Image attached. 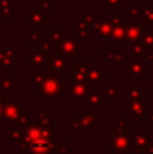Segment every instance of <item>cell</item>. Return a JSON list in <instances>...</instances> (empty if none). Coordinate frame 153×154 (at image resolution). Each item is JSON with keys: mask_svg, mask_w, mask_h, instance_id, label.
<instances>
[{"mask_svg": "<svg viewBox=\"0 0 153 154\" xmlns=\"http://www.w3.org/2000/svg\"><path fill=\"white\" fill-rule=\"evenodd\" d=\"M68 81L57 75L46 73L43 81L37 87V99H60L67 93Z\"/></svg>", "mask_w": 153, "mask_h": 154, "instance_id": "1", "label": "cell"}, {"mask_svg": "<svg viewBox=\"0 0 153 154\" xmlns=\"http://www.w3.org/2000/svg\"><path fill=\"white\" fill-rule=\"evenodd\" d=\"M62 37L61 41L56 45V53L64 56L72 64L79 62V48H80V41L77 38L76 31H61Z\"/></svg>", "mask_w": 153, "mask_h": 154, "instance_id": "2", "label": "cell"}, {"mask_svg": "<svg viewBox=\"0 0 153 154\" xmlns=\"http://www.w3.org/2000/svg\"><path fill=\"white\" fill-rule=\"evenodd\" d=\"M122 70L129 76L132 80H146L148 79V68H146V60L142 57L136 56H125L122 62Z\"/></svg>", "mask_w": 153, "mask_h": 154, "instance_id": "3", "label": "cell"}, {"mask_svg": "<svg viewBox=\"0 0 153 154\" xmlns=\"http://www.w3.org/2000/svg\"><path fill=\"white\" fill-rule=\"evenodd\" d=\"M68 81V88H67V97L73 100L75 104H86L87 99H88L89 93L98 91L96 88L91 87L87 82H75V81Z\"/></svg>", "mask_w": 153, "mask_h": 154, "instance_id": "4", "label": "cell"}, {"mask_svg": "<svg viewBox=\"0 0 153 154\" xmlns=\"http://www.w3.org/2000/svg\"><path fill=\"white\" fill-rule=\"evenodd\" d=\"M106 147H110L111 153H118V154H125L130 153V146H132V135H130V130L122 131V133L111 134L110 141L105 142Z\"/></svg>", "mask_w": 153, "mask_h": 154, "instance_id": "5", "label": "cell"}, {"mask_svg": "<svg viewBox=\"0 0 153 154\" xmlns=\"http://www.w3.org/2000/svg\"><path fill=\"white\" fill-rule=\"evenodd\" d=\"M132 146L130 153H146L149 145L153 142V135L148 134L146 128H132Z\"/></svg>", "mask_w": 153, "mask_h": 154, "instance_id": "6", "label": "cell"}, {"mask_svg": "<svg viewBox=\"0 0 153 154\" xmlns=\"http://www.w3.org/2000/svg\"><path fill=\"white\" fill-rule=\"evenodd\" d=\"M87 84L94 88L105 85V62L102 61H86Z\"/></svg>", "mask_w": 153, "mask_h": 154, "instance_id": "7", "label": "cell"}, {"mask_svg": "<svg viewBox=\"0 0 153 154\" xmlns=\"http://www.w3.org/2000/svg\"><path fill=\"white\" fill-rule=\"evenodd\" d=\"M146 100H123V118L129 120L134 119L136 123H140L146 114Z\"/></svg>", "mask_w": 153, "mask_h": 154, "instance_id": "8", "label": "cell"}, {"mask_svg": "<svg viewBox=\"0 0 153 154\" xmlns=\"http://www.w3.org/2000/svg\"><path fill=\"white\" fill-rule=\"evenodd\" d=\"M92 37L100 43L113 42V24L108 18L98 19L96 23L92 26Z\"/></svg>", "mask_w": 153, "mask_h": 154, "instance_id": "9", "label": "cell"}, {"mask_svg": "<svg viewBox=\"0 0 153 154\" xmlns=\"http://www.w3.org/2000/svg\"><path fill=\"white\" fill-rule=\"evenodd\" d=\"M73 65L75 64L69 62L64 56L56 53V51H53V53L49 54L48 68H49V73H52V75H57V76L68 75L69 69L73 66Z\"/></svg>", "mask_w": 153, "mask_h": 154, "instance_id": "10", "label": "cell"}, {"mask_svg": "<svg viewBox=\"0 0 153 154\" xmlns=\"http://www.w3.org/2000/svg\"><path fill=\"white\" fill-rule=\"evenodd\" d=\"M23 111V106L18 100H5L3 101V109H2V120L5 123H14L19 118V115Z\"/></svg>", "mask_w": 153, "mask_h": 154, "instance_id": "11", "label": "cell"}, {"mask_svg": "<svg viewBox=\"0 0 153 154\" xmlns=\"http://www.w3.org/2000/svg\"><path fill=\"white\" fill-rule=\"evenodd\" d=\"M125 34H126V42L134 43L141 39L144 31V23L140 20H132V19H123Z\"/></svg>", "mask_w": 153, "mask_h": 154, "instance_id": "12", "label": "cell"}, {"mask_svg": "<svg viewBox=\"0 0 153 154\" xmlns=\"http://www.w3.org/2000/svg\"><path fill=\"white\" fill-rule=\"evenodd\" d=\"M24 24L29 26H42L49 23V14L39 10L37 5H31L27 12H24Z\"/></svg>", "mask_w": 153, "mask_h": 154, "instance_id": "13", "label": "cell"}, {"mask_svg": "<svg viewBox=\"0 0 153 154\" xmlns=\"http://www.w3.org/2000/svg\"><path fill=\"white\" fill-rule=\"evenodd\" d=\"M24 60L29 61L30 65L35 69H43L49 64V54L37 50V49H33V50H30L29 54L24 56Z\"/></svg>", "mask_w": 153, "mask_h": 154, "instance_id": "14", "label": "cell"}, {"mask_svg": "<svg viewBox=\"0 0 153 154\" xmlns=\"http://www.w3.org/2000/svg\"><path fill=\"white\" fill-rule=\"evenodd\" d=\"M30 154H52L54 153V141H35L27 145Z\"/></svg>", "mask_w": 153, "mask_h": 154, "instance_id": "15", "label": "cell"}, {"mask_svg": "<svg viewBox=\"0 0 153 154\" xmlns=\"http://www.w3.org/2000/svg\"><path fill=\"white\" fill-rule=\"evenodd\" d=\"M76 27V34H77V38L80 42H86V43H91L94 41V37H92V27L86 24L84 22H81L79 18H75L73 20Z\"/></svg>", "mask_w": 153, "mask_h": 154, "instance_id": "16", "label": "cell"}, {"mask_svg": "<svg viewBox=\"0 0 153 154\" xmlns=\"http://www.w3.org/2000/svg\"><path fill=\"white\" fill-rule=\"evenodd\" d=\"M67 80L75 82H87V69H86V61L75 64L69 69L67 75Z\"/></svg>", "mask_w": 153, "mask_h": 154, "instance_id": "17", "label": "cell"}, {"mask_svg": "<svg viewBox=\"0 0 153 154\" xmlns=\"http://www.w3.org/2000/svg\"><path fill=\"white\" fill-rule=\"evenodd\" d=\"M86 107L87 111H92V112H99L105 109V104H103V95L99 91H94L89 93L88 99L86 101Z\"/></svg>", "mask_w": 153, "mask_h": 154, "instance_id": "18", "label": "cell"}, {"mask_svg": "<svg viewBox=\"0 0 153 154\" xmlns=\"http://www.w3.org/2000/svg\"><path fill=\"white\" fill-rule=\"evenodd\" d=\"M68 133L70 135H77V134L79 135H89V134H92V131L88 130L79 118L69 116L68 118Z\"/></svg>", "mask_w": 153, "mask_h": 154, "instance_id": "19", "label": "cell"}, {"mask_svg": "<svg viewBox=\"0 0 153 154\" xmlns=\"http://www.w3.org/2000/svg\"><path fill=\"white\" fill-rule=\"evenodd\" d=\"M123 100H148L146 92H144L140 87H126L123 85Z\"/></svg>", "mask_w": 153, "mask_h": 154, "instance_id": "20", "label": "cell"}, {"mask_svg": "<svg viewBox=\"0 0 153 154\" xmlns=\"http://www.w3.org/2000/svg\"><path fill=\"white\" fill-rule=\"evenodd\" d=\"M79 119H80L81 123L91 131L98 127V114L96 112L83 109V111H80V116H79Z\"/></svg>", "mask_w": 153, "mask_h": 154, "instance_id": "21", "label": "cell"}, {"mask_svg": "<svg viewBox=\"0 0 153 154\" xmlns=\"http://www.w3.org/2000/svg\"><path fill=\"white\" fill-rule=\"evenodd\" d=\"M105 57L107 62H110L111 68H121L122 62H123L125 54L121 50H110V49H105Z\"/></svg>", "mask_w": 153, "mask_h": 154, "instance_id": "22", "label": "cell"}, {"mask_svg": "<svg viewBox=\"0 0 153 154\" xmlns=\"http://www.w3.org/2000/svg\"><path fill=\"white\" fill-rule=\"evenodd\" d=\"M23 137H24V133H23V128H15V127H11L5 131V139L8 142H11L14 147H18L19 145L23 142Z\"/></svg>", "mask_w": 153, "mask_h": 154, "instance_id": "23", "label": "cell"}, {"mask_svg": "<svg viewBox=\"0 0 153 154\" xmlns=\"http://www.w3.org/2000/svg\"><path fill=\"white\" fill-rule=\"evenodd\" d=\"M103 99H122L123 97V85H107L102 92Z\"/></svg>", "mask_w": 153, "mask_h": 154, "instance_id": "24", "label": "cell"}, {"mask_svg": "<svg viewBox=\"0 0 153 154\" xmlns=\"http://www.w3.org/2000/svg\"><path fill=\"white\" fill-rule=\"evenodd\" d=\"M37 116H38V122H37L38 125L42 126V127H45V128H48V130L53 131L54 126H56V120H54L53 116H50L48 112L42 111V109L37 111Z\"/></svg>", "mask_w": 153, "mask_h": 154, "instance_id": "25", "label": "cell"}, {"mask_svg": "<svg viewBox=\"0 0 153 154\" xmlns=\"http://www.w3.org/2000/svg\"><path fill=\"white\" fill-rule=\"evenodd\" d=\"M0 89L5 93H8V92L16 93L19 91V81L16 79H12V77L4 79L0 81Z\"/></svg>", "mask_w": 153, "mask_h": 154, "instance_id": "26", "label": "cell"}, {"mask_svg": "<svg viewBox=\"0 0 153 154\" xmlns=\"http://www.w3.org/2000/svg\"><path fill=\"white\" fill-rule=\"evenodd\" d=\"M35 49L39 51H43V53H46V54H50L56 50V45L49 39V37H43L42 39L35 43Z\"/></svg>", "mask_w": 153, "mask_h": 154, "instance_id": "27", "label": "cell"}, {"mask_svg": "<svg viewBox=\"0 0 153 154\" xmlns=\"http://www.w3.org/2000/svg\"><path fill=\"white\" fill-rule=\"evenodd\" d=\"M45 37L42 32V30H26L23 32V38L26 43H37L38 41H41Z\"/></svg>", "mask_w": 153, "mask_h": 154, "instance_id": "28", "label": "cell"}, {"mask_svg": "<svg viewBox=\"0 0 153 154\" xmlns=\"http://www.w3.org/2000/svg\"><path fill=\"white\" fill-rule=\"evenodd\" d=\"M31 123V112L29 109H23L22 114L19 115V118L16 119V122L12 125V127L15 128H24L26 126H29Z\"/></svg>", "mask_w": 153, "mask_h": 154, "instance_id": "29", "label": "cell"}, {"mask_svg": "<svg viewBox=\"0 0 153 154\" xmlns=\"http://www.w3.org/2000/svg\"><path fill=\"white\" fill-rule=\"evenodd\" d=\"M0 10L5 18H10L14 12H18V7L12 4V0H0Z\"/></svg>", "mask_w": 153, "mask_h": 154, "instance_id": "30", "label": "cell"}, {"mask_svg": "<svg viewBox=\"0 0 153 154\" xmlns=\"http://www.w3.org/2000/svg\"><path fill=\"white\" fill-rule=\"evenodd\" d=\"M113 42H117V43L126 42V34H125L123 23L118 24V26H113Z\"/></svg>", "mask_w": 153, "mask_h": 154, "instance_id": "31", "label": "cell"}, {"mask_svg": "<svg viewBox=\"0 0 153 154\" xmlns=\"http://www.w3.org/2000/svg\"><path fill=\"white\" fill-rule=\"evenodd\" d=\"M79 19H80L81 22H84L86 24H88V26H94L95 23H96V20L99 19V16H98V12H94V11H83V12H80V15H79Z\"/></svg>", "mask_w": 153, "mask_h": 154, "instance_id": "32", "label": "cell"}, {"mask_svg": "<svg viewBox=\"0 0 153 154\" xmlns=\"http://www.w3.org/2000/svg\"><path fill=\"white\" fill-rule=\"evenodd\" d=\"M127 122L129 120L125 119L123 116L117 119L115 122H113L110 125V133L111 134H117V133H122V131L127 130Z\"/></svg>", "mask_w": 153, "mask_h": 154, "instance_id": "33", "label": "cell"}, {"mask_svg": "<svg viewBox=\"0 0 153 154\" xmlns=\"http://www.w3.org/2000/svg\"><path fill=\"white\" fill-rule=\"evenodd\" d=\"M146 49H148V48H145V46L142 45V42H141V41H138V42H134V43H130V50H132V56L142 57V58H145Z\"/></svg>", "mask_w": 153, "mask_h": 154, "instance_id": "34", "label": "cell"}, {"mask_svg": "<svg viewBox=\"0 0 153 154\" xmlns=\"http://www.w3.org/2000/svg\"><path fill=\"white\" fill-rule=\"evenodd\" d=\"M141 20L146 24H153V5H141Z\"/></svg>", "mask_w": 153, "mask_h": 154, "instance_id": "35", "label": "cell"}, {"mask_svg": "<svg viewBox=\"0 0 153 154\" xmlns=\"http://www.w3.org/2000/svg\"><path fill=\"white\" fill-rule=\"evenodd\" d=\"M35 5H37L39 10L45 11V12H53L56 10V2L54 0H37L35 2Z\"/></svg>", "mask_w": 153, "mask_h": 154, "instance_id": "36", "label": "cell"}, {"mask_svg": "<svg viewBox=\"0 0 153 154\" xmlns=\"http://www.w3.org/2000/svg\"><path fill=\"white\" fill-rule=\"evenodd\" d=\"M122 4V0H105V11L106 12H117L119 11L118 8L121 7Z\"/></svg>", "mask_w": 153, "mask_h": 154, "instance_id": "37", "label": "cell"}, {"mask_svg": "<svg viewBox=\"0 0 153 154\" xmlns=\"http://www.w3.org/2000/svg\"><path fill=\"white\" fill-rule=\"evenodd\" d=\"M45 75L46 73H43V69H37V72L31 76L30 85H31V87H39V84L43 81V79H45Z\"/></svg>", "mask_w": 153, "mask_h": 154, "instance_id": "38", "label": "cell"}, {"mask_svg": "<svg viewBox=\"0 0 153 154\" xmlns=\"http://www.w3.org/2000/svg\"><path fill=\"white\" fill-rule=\"evenodd\" d=\"M129 19L140 20L141 19V5H130L129 7Z\"/></svg>", "mask_w": 153, "mask_h": 154, "instance_id": "39", "label": "cell"}, {"mask_svg": "<svg viewBox=\"0 0 153 154\" xmlns=\"http://www.w3.org/2000/svg\"><path fill=\"white\" fill-rule=\"evenodd\" d=\"M61 37H62L61 31H54V30H52V31L49 32V39H50L54 45H57V43L61 41Z\"/></svg>", "mask_w": 153, "mask_h": 154, "instance_id": "40", "label": "cell"}, {"mask_svg": "<svg viewBox=\"0 0 153 154\" xmlns=\"http://www.w3.org/2000/svg\"><path fill=\"white\" fill-rule=\"evenodd\" d=\"M146 123H148V128H153V111H146Z\"/></svg>", "mask_w": 153, "mask_h": 154, "instance_id": "41", "label": "cell"}, {"mask_svg": "<svg viewBox=\"0 0 153 154\" xmlns=\"http://www.w3.org/2000/svg\"><path fill=\"white\" fill-rule=\"evenodd\" d=\"M8 77H11V70H5L3 68H0V81L4 79H8Z\"/></svg>", "mask_w": 153, "mask_h": 154, "instance_id": "42", "label": "cell"}, {"mask_svg": "<svg viewBox=\"0 0 153 154\" xmlns=\"http://www.w3.org/2000/svg\"><path fill=\"white\" fill-rule=\"evenodd\" d=\"M5 22H7V18L3 15L2 10H0V24H5Z\"/></svg>", "mask_w": 153, "mask_h": 154, "instance_id": "43", "label": "cell"}, {"mask_svg": "<svg viewBox=\"0 0 153 154\" xmlns=\"http://www.w3.org/2000/svg\"><path fill=\"white\" fill-rule=\"evenodd\" d=\"M146 154H153V142H152L151 145H149L148 150H146Z\"/></svg>", "mask_w": 153, "mask_h": 154, "instance_id": "44", "label": "cell"}, {"mask_svg": "<svg viewBox=\"0 0 153 154\" xmlns=\"http://www.w3.org/2000/svg\"><path fill=\"white\" fill-rule=\"evenodd\" d=\"M4 97H5V92H3V91L0 89V101L4 100Z\"/></svg>", "mask_w": 153, "mask_h": 154, "instance_id": "45", "label": "cell"}, {"mask_svg": "<svg viewBox=\"0 0 153 154\" xmlns=\"http://www.w3.org/2000/svg\"><path fill=\"white\" fill-rule=\"evenodd\" d=\"M2 109H3V101H0V120H2Z\"/></svg>", "mask_w": 153, "mask_h": 154, "instance_id": "46", "label": "cell"}, {"mask_svg": "<svg viewBox=\"0 0 153 154\" xmlns=\"http://www.w3.org/2000/svg\"><path fill=\"white\" fill-rule=\"evenodd\" d=\"M0 154H5V149H4V147H0Z\"/></svg>", "mask_w": 153, "mask_h": 154, "instance_id": "47", "label": "cell"}]
</instances>
